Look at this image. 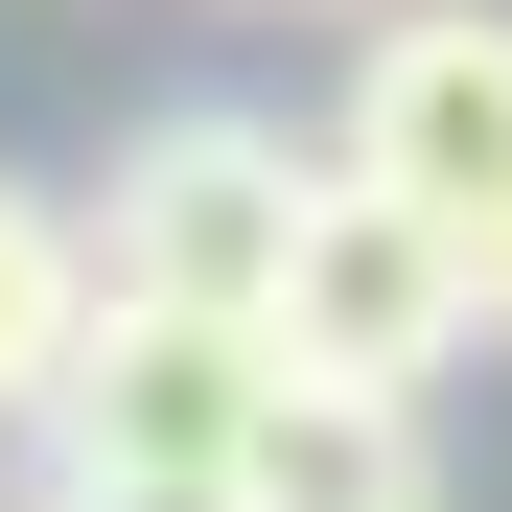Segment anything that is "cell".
Returning <instances> with one entry per match:
<instances>
[{
	"label": "cell",
	"mask_w": 512,
	"mask_h": 512,
	"mask_svg": "<svg viewBox=\"0 0 512 512\" xmlns=\"http://www.w3.org/2000/svg\"><path fill=\"white\" fill-rule=\"evenodd\" d=\"M233 512H443V443H419V396H256L233 443Z\"/></svg>",
	"instance_id": "5b68a950"
},
{
	"label": "cell",
	"mask_w": 512,
	"mask_h": 512,
	"mask_svg": "<svg viewBox=\"0 0 512 512\" xmlns=\"http://www.w3.org/2000/svg\"><path fill=\"white\" fill-rule=\"evenodd\" d=\"M280 24H350V0H280Z\"/></svg>",
	"instance_id": "ba28073f"
},
{
	"label": "cell",
	"mask_w": 512,
	"mask_h": 512,
	"mask_svg": "<svg viewBox=\"0 0 512 512\" xmlns=\"http://www.w3.org/2000/svg\"><path fill=\"white\" fill-rule=\"evenodd\" d=\"M256 396H280V350L256 326H187V303H94L47 373V512H233V443Z\"/></svg>",
	"instance_id": "6da1fadb"
},
{
	"label": "cell",
	"mask_w": 512,
	"mask_h": 512,
	"mask_svg": "<svg viewBox=\"0 0 512 512\" xmlns=\"http://www.w3.org/2000/svg\"><path fill=\"white\" fill-rule=\"evenodd\" d=\"M256 350H280L303 396H443V350H466V233H419V210H373V187H303Z\"/></svg>",
	"instance_id": "277c9868"
},
{
	"label": "cell",
	"mask_w": 512,
	"mask_h": 512,
	"mask_svg": "<svg viewBox=\"0 0 512 512\" xmlns=\"http://www.w3.org/2000/svg\"><path fill=\"white\" fill-rule=\"evenodd\" d=\"M466 350H512V210L466 233Z\"/></svg>",
	"instance_id": "52a82bcc"
},
{
	"label": "cell",
	"mask_w": 512,
	"mask_h": 512,
	"mask_svg": "<svg viewBox=\"0 0 512 512\" xmlns=\"http://www.w3.org/2000/svg\"><path fill=\"white\" fill-rule=\"evenodd\" d=\"M326 163L256 117V94H187V117H140L117 140V187L70 210V256H94V303H187V326H256L280 303V233H303Z\"/></svg>",
	"instance_id": "7a4b0ae2"
},
{
	"label": "cell",
	"mask_w": 512,
	"mask_h": 512,
	"mask_svg": "<svg viewBox=\"0 0 512 512\" xmlns=\"http://www.w3.org/2000/svg\"><path fill=\"white\" fill-rule=\"evenodd\" d=\"M70 326H94V256H70V210H47V187H0V443L47 419Z\"/></svg>",
	"instance_id": "8992f818"
},
{
	"label": "cell",
	"mask_w": 512,
	"mask_h": 512,
	"mask_svg": "<svg viewBox=\"0 0 512 512\" xmlns=\"http://www.w3.org/2000/svg\"><path fill=\"white\" fill-rule=\"evenodd\" d=\"M326 187H373V210H419V233H489V210H512V0H396V24L350 47Z\"/></svg>",
	"instance_id": "3957f363"
}]
</instances>
